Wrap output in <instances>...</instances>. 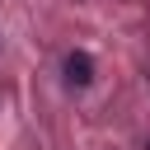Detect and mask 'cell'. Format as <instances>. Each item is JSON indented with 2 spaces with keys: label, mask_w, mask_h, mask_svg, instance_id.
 Here are the masks:
<instances>
[{
  "label": "cell",
  "mask_w": 150,
  "mask_h": 150,
  "mask_svg": "<svg viewBox=\"0 0 150 150\" xmlns=\"http://www.w3.org/2000/svg\"><path fill=\"white\" fill-rule=\"evenodd\" d=\"M61 70H66V84H70V89H84V84L94 80V56L75 47V52H66V66H61Z\"/></svg>",
  "instance_id": "obj_1"
},
{
  "label": "cell",
  "mask_w": 150,
  "mask_h": 150,
  "mask_svg": "<svg viewBox=\"0 0 150 150\" xmlns=\"http://www.w3.org/2000/svg\"><path fill=\"white\" fill-rule=\"evenodd\" d=\"M145 150H150V145H145Z\"/></svg>",
  "instance_id": "obj_2"
}]
</instances>
